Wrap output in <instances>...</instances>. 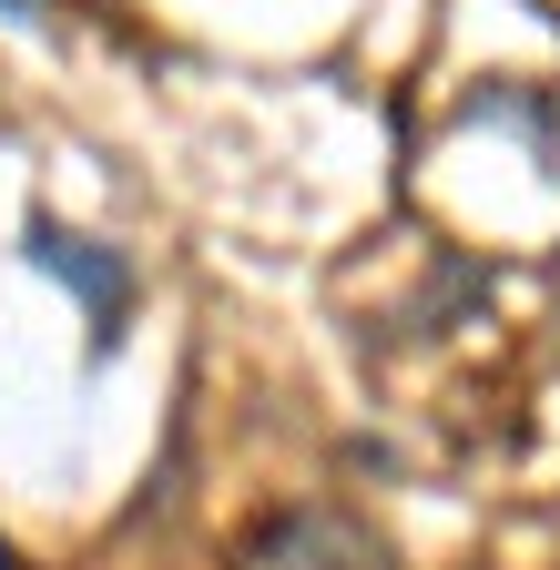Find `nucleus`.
Listing matches in <instances>:
<instances>
[{
	"mask_svg": "<svg viewBox=\"0 0 560 570\" xmlns=\"http://www.w3.org/2000/svg\"><path fill=\"white\" fill-rule=\"evenodd\" d=\"M31 265L61 275V285L82 296L92 346H122V326H132V255H112V245H92V235H61V225H31Z\"/></svg>",
	"mask_w": 560,
	"mask_h": 570,
	"instance_id": "f03ea898",
	"label": "nucleus"
},
{
	"mask_svg": "<svg viewBox=\"0 0 560 570\" xmlns=\"http://www.w3.org/2000/svg\"><path fill=\"white\" fill-rule=\"evenodd\" d=\"M235 570H387V550H377V530H357L346 510H275L235 550Z\"/></svg>",
	"mask_w": 560,
	"mask_h": 570,
	"instance_id": "f257e3e1",
	"label": "nucleus"
}]
</instances>
